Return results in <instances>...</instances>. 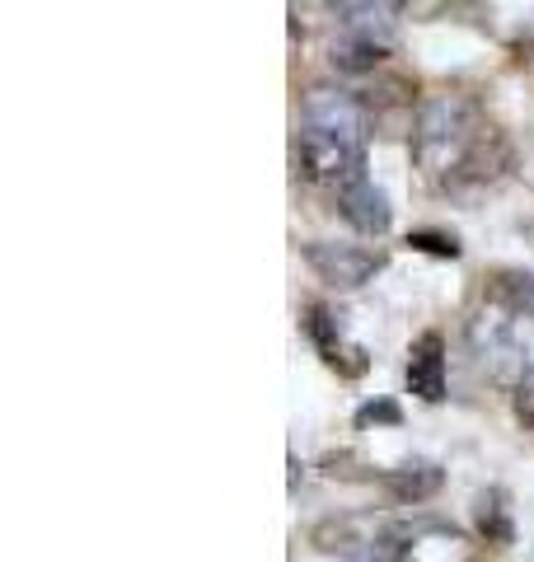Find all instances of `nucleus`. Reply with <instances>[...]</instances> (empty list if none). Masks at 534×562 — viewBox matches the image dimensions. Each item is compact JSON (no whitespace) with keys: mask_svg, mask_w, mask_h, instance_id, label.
I'll list each match as a JSON object with an SVG mask.
<instances>
[{"mask_svg":"<svg viewBox=\"0 0 534 562\" xmlns=\"http://www.w3.org/2000/svg\"><path fill=\"white\" fill-rule=\"evenodd\" d=\"M356 422H361V427H370V422H389V427H399V408L394 403H366V408L356 413Z\"/></svg>","mask_w":534,"mask_h":562,"instance_id":"nucleus-14","label":"nucleus"},{"mask_svg":"<svg viewBox=\"0 0 534 562\" xmlns=\"http://www.w3.org/2000/svg\"><path fill=\"white\" fill-rule=\"evenodd\" d=\"M305 328H310L314 347L324 351V361L333 366V371H343V375H361V371H366V351H361V347H352V342L343 338V328H337V319H333L324 305H314V310H310Z\"/></svg>","mask_w":534,"mask_h":562,"instance_id":"nucleus-8","label":"nucleus"},{"mask_svg":"<svg viewBox=\"0 0 534 562\" xmlns=\"http://www.w3.org/2000/svg\"><path fill=\"white\" fill-rule=\"evenodd\" d=\"M296 160H300V173H305L310 183H324L337 192L356 179H366V146H356L347 136H333V132L300 127Z\"/></svg>","mask_w":534,"mask_h":562,"instance_id":"nucleus-3","label":"nucleus"},{"mask_svg":"<svg viewBox=\"0 0 534 562\" xmlns=\"http://www.w3.org/2000/svg\"><path fill=\"white\" fill-rule=\"evenodd\" d=\"M413 165L426 183L465 192L483 188L511 165L507 140L478 117L474 99L465 94H436L418 109L413 122Z\"/></svg>","mask_w":534,"mask_h":562,"instance_id":"nucleus-1","label":"nucleus"},{"mask_svg":"<svg viewBox=\"0 0 534 562\" xmlns=\"http://www.w3.org/2000/svg\"><path fill=\"white\" fill-rule=\"evenodd\" d=\"M469 347L483 375L497 384H521L534 380V314L530 310H515L507 301L488 295V305L469 319Z\"/></svg>","mask_w":534,"mask_h":562,"instance_id":"nucleus-2","label":"nucleus"},{"mask_svg":"<svg viewBox=\"0 0 534 562\" xmlns=\"http://www.w3.org/2000/svg\"><path fill=\"white\" fill-rule=\"evenodd\" d=\"M408 244H418V249H432V254H441V258H459V244L445 239V235H413Z\"/></svg>","mask_w":534,"mask_h":562,"instance_id":"nucleus-15","label":"nucleus"},{"mask_svg":"<svg viewBox=\"0 0 534 562\" xmlns=\"http://www.w3.org/2000/svg\"><path fill=\"white\" fill-rule=\"evenodd\" d=\"M337 206H343V221L352 225L356 235H366V239L385 235L389 221H394V206H389V198L370 179L347 183L343 192H337Z\"/></svg>","mask_w":534,"mask_h":562,"instance_id":"nucleus-6","label":"nucleus"},{"mask_svg":"<svg viewBox=\"0 0 534 562\" xmlns=\"http://www.w3.org/2000/svg\"><path fill=\"white\" fill-rule=\"evenodd\" d=\"M408 394H418L422 403L445 398V342L441 333H422L408 351Z\"/></svg>","mask_w":534,"mask_h":562,"instance_id":"nucleus-7","label":"nucleus"},{"mask_svg":"<svg viewBox=\"0 0 534 562\" xmlns=\"http://www.w3.org/2000/svg\"><path fill=\"white\" fill-rule=\"evenodd\" d=\"M478 530H483L488 543H507L511 539V516H507L502 492H483V497H478Z\"/></svg>","mask_w":534,"mask_h":562,"instance_id":"nucleus-11","label":"nucleus"},{"mask_svg":"<svg viewBox=\"0 0 534 562\" xmlns=\"http://www.w3.org/2000/svg\"><path fill=\"white\" fill-rule=\"evenodd\" d=\"M515 413H521V422H525V427H534V380H530V384H521V390H515Z\"/></svg>","mask_w":534,"mask_h":562,"instance_id":"nucleus-16","label":"nucleus"},{"mask_svg":"<svg viewBox=\"0 0 534 562\" xmlns=\"http://www.w3.org/2000/svg\"><path fill=\"white\" fill-rule=\"evenodd\" d=\"M441 483H445V473L432 460H403L394 469H385V487L394 492L399 502H413V506L426 502V497H436Z\"/></svg>","mask_w":534,"mask_h":562,"instance_id":"nucleus-9","label":"nucleus"},{"mask_svg":"<svg viewBox=\"0 0 534 562\" xmlns=\"http://www.w3.org/2000/svg\"><path fill=\"white\" fill-rule=\"evenodd\" d=\"M492 295L497 301H507V305H515V310L534 314V277H525V272H497Z\"/></svg>","mask_w":534,"mask_h":562,"instance_id":"nucleus-12","label":"nucleus"},{"mask_svg":"<svg viewBox=\"0 0 534 562\" xmlns=\"http://www.w3.org/2000/svg\"><path fill=\"white\" fill-rule=\"evenodd\" d=\"M305 262L314 268L319 281H329L333 291H356V286H366V281L385 268L380 254L356 249V244H324V239L305 244Z\"/></svg>","mask_w":534,"mask_h":562,"instance_id":"nucleus-5","label":"nucleus"},{"mask_svg":"<svg viewBox=\"0 0 534 562\" xmlns=\"http://www.w3.org/2000/svg\"><path fill=\"white\" fill-rule=\"evenodd\" d=\"M385 61V43L366 38V33H347L343 38H333V66L337 70H352V76H361V70H376Z\"/></svg>","mask_w":534,"mask_h":562,"instance_id":"nucleus-10","label":"nucleus"},{"mask_svg":"<svg viewBox=\"0 0 534 562\" xmlns=\"http://www.w3.org/2000/svg\"><path fill=\"white\" fill-rule=\"evenodd\" d=\"M352 562H403V549L394 539H366L361 549L352 553Z\"/></svg>","mask_w":534,"mask_h":562,"instance_id":"nucleus-13","label":"nucleus"},{"mask_svg":"<svg viewBox=\"0 0 534 562\" xmlns=\"http://www.w3.org/2000/svg\"><path fill=\"white\" fill-rule=\"evenodd\" d=\"M300 127L333 132V136H347V140H356V146H366L370 117H366V103L356 99V94L319 85V90H310L305 103H300Z\"/></svg>","mask_w":534,"mask_h":562,"instance_id":"nucleus-4","label":"nucleus"}]
</instances>
